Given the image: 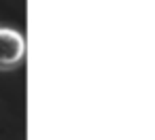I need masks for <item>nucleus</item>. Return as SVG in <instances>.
<instances>
[{"mask_svg":"<svg viewBox=\"0 0 155 140\" xmlns=\"http://www.w3.org/2000/svg\"><path fill=\"white\" fill-rule=\"evenodd\" d=\"M26 57V38L15 28H0V70H13Z\"/></svg>","mask_w":155,"mask_h":140,"instance_id":"obj_1","label":"nucleus"}]
</instances>
